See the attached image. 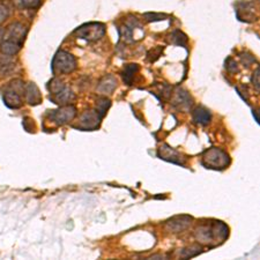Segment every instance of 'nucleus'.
I'll return each mask as SVG.
<instances>
[{
    "label": "nucleus",
    "mask_w": 260,
    "mask_h": 260,
    "mask_svg": "<svg viewBox=\"0 0 260 260\" xmlns=\"http://www.w3.org/2000/svg\"><path fill=\"white\" fill-rule=\"evenodd\" d=\"M229 236V228L226 223L215 220L202 222L194 230V238L198 243L207 248H215L225 243Z\"/></svg>",
    "instance_id": "nucleus-1"
},
{
    "label": "nucleus",
    "mask_w": 260,
    "mask_h": 260,
    "mask_svg": "<svg viewBox=\"0 0 260 260\" xmlns=\"http://www.w3.org/2000/svg\"><path fill=\"white\" fill-rule=\"evenodd\" d=\"M202 165L212 170H223L228 168L231 163V158L225 150L220 148L212 147L202 154Z\"/></svg>",
    "instance_id": "nucleus-2"
},
{
    "label": "nucleus",
    "mask_w": 260,
    "mask_h": 260,
    "mask_svg": "<svg viewBox=\"0 0 260 260\" xmlns=\"http://www.w3.org/2000/svg\"><path fill=\"white\" fill-rule=\"evenodd\" d=\"M77 68V59L65 50H58L52 60V71L57 74H70Z\"/></svg>",
    "instance_id": "nucleus-3"
},
{
    "label": "nucleus",
    "mask_w": 260,
    "mask_h": 260,
    "mask_svg": "<svg viewBox=\"0 0 260 260\" xmlns=\"http://www.w3.org/2000/svg\"><path fill=\"white\" fill-rule=\"evenodd\" d=\"M106 34V26L101 22H88L74 30L77 38L85 39L87 42H97Z\"/></svg>",
    "instance_id": "nucleus-4"
},
{
    "label": "nucleus",
    "mask_w": 260,
    "mask_h": 260,
    "mask_svg": "<svg viewBox=\"0 0 260 260\" xmlns=\"http://www.w3.org/2000/svg\"><path fill=\"white\" fill-rule=\"evenodd\" d=\"M75 116H77V108L73 104L60 106L59 109L50 110L49 113H46V117L49 121L57 126L68 124L73 121Z\"/></svg>",
    "instance_id": "nucleus-5"
},
{
    "label": "nucleus",
    "mask_w": 260,
    "mask_h": 260,
    "mask_svg": "<svg viewBox=\"0 0 260 260\" xmlns=\"http://www.w3.org/2000/svg\"><path fill=\"white\" fill-rule=\"evenodd\" d=\"M101 119L102 117L96 110H86L81 114L78 119V123L73 125V128L81 130V131H94V130L100 128Z\"/></svg>",
    "instance_id": "nucleus-6"
},
{
    "label": "nucleus",
    "mask_w": 260,
    "mask_h": 260,
    "mask_svg": "<svg viewBox=\"0 0 260 260\" xmlns=\"http://www.w3.org/2000/svg\"><path fill=\"white\" fill-rule=\"evenodd\" d=\"M193 219L189 215H178L173 216L170 220L165 222V229L171 234H179L184 230L189 229L192 225Z\"/></svg>",
    "instance_id": "nucleus-7"
},
{
    "label": "nucleus",
    "mask_w": 260,
    "mask_h": 260,
    "mask_svg": "<svg viewBox=\"0 0 260 260\" xmlns=\"http://www.w3.org/2000/svg\"><path fill=\"white\" fill-rule=\"evenodd\" d=\"M236 13L238 20L243 21V22H254L258 20L257 9L252 2H238L236 5Z\"/></svg>",
    "instance_id": "nucleus-8"
},
{
    "label": "nucleus",
    "mask_w": 260,
    "mask_h": 260,
    "mask_svg": "<svg viewBox=\"0 0 260 260\" xmlns=\"http://www.w3.org/2000/svg\"><path fill=\"white\" fill-rule=\"evenodd\" d=\"M170 97L172 106L183 111L190 110L193 104V100L190 94L182 88H178L176 92H172Z\"/></svg>",
    "instance_id": "nucleus-9"
},
{
    "label": "nucleus",
    "mask_w": 260,
    "mask_h": 260,
    "mask_svg": "<svg viewBox=\"0 0 260 260\" xmlns=\"http://www.w3.org/2000/svg\"><path fill=\"white\" fill-rule=\"evenodd\" d=\"M27 36V28L20 22H13L9 24L7 30L5 31L3 38L9 39V41L16 42V43H22Z\"/></svg>",
    "instance_id": "nucleus-10"
},
{
    "label": "nucleus",
    "mask_w": 260,
    "mask_h": 260,
    "mask_svg": "<svg viewBox=\"0 0 260 260\" xmlns=\"http://www.w3.org/2000/svg\"><path fill=\"white\" fill-rule=\"evenodd\" d=\"M157 155L160 156L162 160H165L168 162H171V163L184 165L185 163V158L180 153H178L176 149H173L168 144H162V146L158 148Z\"/></svg>",
    "instance_id": "nucleus-11"
},
{
    "label": "nucleus",
    "mask_w": 260,
    "mask_h": 260,
    "mask_svg": "<svg viewBox=\"0 0 260 260\" xmlns=\"http://www.w3.org/2000/svg\"><path fill=\"white\" fill-rule=\"evenodd\" d=\"M139 21L134 16H130L125 23L119 29L121 31V37L125 43H133L134 42V29L139 28Z\"/></svg>",
    "instance_id": "nucleus-12"
},
{
    "label": "nucleus",
    "mask_w": 260,
    "mask_h": 260,
    "mask_svg": "<svg viewBox=\"0 0 260 260\" xmlns=\"http://www.w3.org/2000/svg\"><path fill=\"white\" fill-rule=\"evenodd\" d=\"M2 100L3 103L7 108L9 109H19L22 106V97H21V94H19L15 90L9 88L7 86V88L2 92Z\"/></svg>",
    "instance_id": "nucleus-13"
},
{
    "label": "nucleus",
    "mask_w": 260,
    "mask_h": 260,
    "mask_svg": "<svg viewBox=\"0 0 260 260\" xmlns=\"http://www.w3.org/2000/svg\"><path fill=\"white\" fill-rule=\"evenodd\" d=\"M23 95L26 97L27 103L30 104V106H38V104L42 103L41 92H39L38 87L34 82H28L24 86Z\"/></svg>",
    "instance_id": "nucleus-14"
},
{
    "label": "nucleus",
    "mask_w": 260,
    "mask_h": 260,
    "mask_svg": "<svg viewBox=\"0 0 260 260\" xmlns=\"http://www.w3.org/2000/svg\"><path fill=\"white\" fill-rule=\"evenodd\" d=\"M117 80H116L114 75L108 74L100 80L99 86H97V93L101 94V95H111L117 88Z\"/></svg>",
    "instance_id": "nucleus-15"
},
{
    "label": "nucleus",
    "mask_w": 260,
    "mask_h": 260,
    "mask_svg": "<svg viewBox=\"0 0 260 260\" xmlns=\"http://www.w3.org/2000/svg\"><path fill=\"white\" fill-rule=\"evenodd\" d=\"M75 99V95L70 87L65 86L60 92H58L55 95L50 96V100L52 101L53 103L58 104V106H66L67 103H70L71 101H73Z\"/></svg>",
    "instance_id": "nucleus-16"
},
{
    "label": "nucleus",
    "mask_w": 260,
    "mask_h": 260,
    "mask_svg": "<svg viewBox=\"0 0 260 260\" xmlns=\"http://www.w3.org/2000/svg\"><path fill=\"white\" fill-rule=\"evenodd\" d=\"M193 121L199 125H208L212 121V113L207 108L199 106L193 110Z\"/></svg>",
    "instance_id": "nucleus-17"
},
{
    "label": "nucleus",
    "mask_w": 260,
    "mask_h": 260,
    "mask_svg": "<svg viewBox=\"0 0 260 260\" xmlns=\"http://www.w3.org/2000/svg\"><path fill=\"white\" fill-rule=\"evenodd\" d=\"M139 66L136 64H129L123 68V71L121 72V75L123 78V81L125 82L128 86L133 85V82L135 80L136 73L139 72Z\"/></svg>",
    "instance_id": "nucleus-18"
},
{
    "label": "nucleus",
    "mask_w": 260,
    "mask_h": 260,
    "mask_svg": "<svg viewBox=\"0 0 260 260\" xmlns=\"http://www.w3.org/2000/svg\"><path fill=\"white\" fill-rule=\"evenodd\" d=\"M20 49H21L20 43L9 41V39H3L1 44H0V50H1V52L6 56H12V57L15 56L19 53Z\"/></svg>",
    "instance_id": "nucleus-19"
},
{
    "label": "nucleus",
    "mask_w": 260,
    "mask_h": 260,
    "mask_svg": "<svg viewBox=\"0 0 260 260\" xmlns=\"http://www.w3.org/2000/svg\"><path fill=\"white\" fill-rule=\"evenodd\" d=\"M15 68V61L12 59V56H3L0 58V75L5 77L12 73Z\"/></svg>",
    "instance_id": "nucleus-20"
},
{
    "label": "nucleus",
    "mask_w": 260,
    "mask_h": 260,
    "mask_svg": "<svg viewBox=\"0 0 260 260\" xmlns=\"http://www.w3.org/2000/svg\"><path fill=\"white\" fill-rule=\"evenodd\" d=\"M169 38H170V42L173 45H178L185 48L187 44V36L184 34L182 30H173L171 35L169 36Z\"/></svg>",
    "instance_id": "nucleus-21"
},
{
    "label": "nucleus",
    "mask_w": 260,
    "mask_h": 260,
    "mask_svg": "<svg viewBox=\"0 0 260 260\" xmlns=\"http://www.w3.org/2000/svg\"><path fill=\"white\" fill-rule=\"evenodd\" d=\"M202 252V248L199 247V245H190V247H187L185 249H183L182 251H180V258H184V259H190L192 257H196V256L200 255Z\"/></svg>",
    "instance_id": "nucleus-22"
},
{
    "label": "nucleus",
    "mask_w": 260,
    "mask_h": 260,
    "mask_svg": "<svg viewBox=\"0 0 260 260\" xmlns=\"http://www.w3.org/2000/svg\"><path fill=\"white\" fill-rule=\"evenodd\" d=\"M14 6L19 9L26 8H37L41 3V0H12Z\"/></svg>",
    "instance_id": "nucleus-23"
},
{
    "label": "nucleus",
    "mask_w": 260,
    "mask_h": 260,
    "mask_svg": "<svg viewBox=\"0 0 260 260\" xmlns=\"http://www.w3.org/2000/svg\"><path fill=\"white\" fill-rule=\"evenodd\" d=\"M65 86L66 85H65L63 80H60L59 78H53L48 82L46 88H48V90L50 92V95H55V94H57L58 92H60Z\"/></svg>",
    "instance_id": "nucleus-24"
},
{
    "label": "nucleus",
    "mask_w": 260,
    "mask_h": 260,
    "mask_svg": "<svg viewBox=\"0 0 260 260\" xmlns=\"http://www.w3.org/2000/svg\"><path fill=\"white\" fill-rule=\"evenodd\" d=\"M110 106H111L110 100L104 99V97H101V99L97 100L96 111H97V113H99V115L101 116V117H103V116L107 114V111L109 110Z\"/></svg>",
    "instance_id": "nucleus-25"
},
{
    "label": "nucleus",
    "mask_w": 260,
    "mask_h": 260,
    "mask_svg": "<svg viewBox=\"0 0 260 260\" xmlns=\"http://www.w3.org/2000/svg\"><path fill=\"white\" fill-rule=\"evenodd\" d=\"M162 52H163V46H155V48L150 49L149 51L147 52V61L154 63V61H156L158 58H160Z\"/></svg>",
    "instance_id": "nucleus-26"
},
{
    "label": "nucleus",
    "mask_w": 260,
    "mask_h": 260,
    "mask_svg": "<svg viewBox=\"0 0 260 260\" xmlns=\"http://www.w3.org/2000/svg\"><path fill=\"white\" fill-rule=\"evenodd\" d=\"M240 58H241V61L242 64L244 65L245 67H250L252 64H255L257 59H256L254 55H251V53L249 52H242L240 53Z\"/></svg>",
    "instance_id": "nucleus-27"
},
{
    "label": "nucleus",
    "mask_w": 260,
    "mask_h": 260,
    "mask_svg": "<svg viewBox=\"0 0 260 260\" xmlns=\"http://www.w3.org/2000/svg\"><path fill=\"white\" fill-rule=\"evenodd\" d=\"M144 19L147 21H149V22H155V21H162V20H165L168 17L167 14H163V13H144L143 14Z\"/></svg>",
    "instance_id": "nucleus-28"
},
{
    "label": "nucleus",
    "mask_w": 260,
    "mask_h": 260,
    "mask_svg": "<svg viewBox=\"0 0 260 260\" xmlns=\"http://www.w3.org/2000/svg\"><path fill=\"white\" fill-rule=\"evenodd\" d=\"M225 68L229 72V73H233V74L238 73V72H240L238 65L236 64V61H235L231 57L227 58V59H226V61H225Z\"/></svg>",
    "instance_id": "nucleus-29"
},
{
    "label": "nucleus",
    "mask_w": 260,
    "mask_h": 260,
    "mask_svg": "<svg viewBox=\"0 0 260 260\" xmlns=\"http://www.w3.org/2000/svg\"><path fill=\"white\" fill-rule=\"evenodd\" d=\"M9 15L8 7L0 2V23H2Z\"/></svg>",
    "instance_id": "nucleus-30"
},
{
    "label": "nucleus",
    "mask_w": 260,
    "mask_h": 260,
    "mask_svg": "<svg viewBox=\"0 0 260 260\" xmlns=\"http://www.w3.org/2000/svg\"><path fill=\"white\" fill-rule=\"evenodd\" d=\"M251 82L252 85H254L255 89L257 90V92H259V68H257V70L255 71V73L251 78Z\"/></svg>",
    "instance_id": "nucleus-31"
},
{
    "label": "nucleus",
    "mask_w": 260,
    "mask_h": 260,
    "mask_svg": "<svg viewBox=\"0 0 260 260\" xmlns=\"http://www.w3.org/2000/svg\"><path fill=\"white\" fill-rule=\"evenodd\" d=\"M3 35H5V31H3L2 29H0V42L2 41V38H3Z\"/></svg>",
    "instance_id": "nucleus-32"
}]
</instances>
